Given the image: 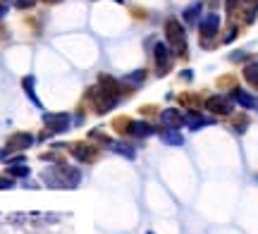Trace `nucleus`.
I'll use <instances>...</instances> for the list:
<instances>
[{"mask_svg": "<svg viewBox=\"0 0 258 234\" xmlns=\"http://www.w3.org/2000/svg\"><path fill=\"white\" fill-rule=\"evenodd\" d=\"M82 172L79 170H72V168H67V165H58L53 170L43 172V182L48 184V186H53V189H72L79 184V177Z\"/></svg>", "mask_w": 258, "mask_h": 234, "instance_id": "f257e3e1", "label": "nucleus"}, {"mask_svg": "<svg viewBox=\"0 0 258 234\" xmlns=\"http://www.w3.org/2000/svg\"><path fill=\"white\" fill-rule=\"evenodd\" d=\"M165 32H168V38H170L174 53H180V55L186 53V48H184V32H182V26H180V22L170 20L165 24Z\"/></svg>", "mask_w": 258, "mask_h": 234, "instance_id": "f03ea898", "label": "nucleus"}, {"mask_svg": "<svg viewBox=\"0 0 258 234\" xmlns=\"http://www.w3.org/2000/svg\"><path fill=\"white\" fill-rule=\"evenodd\" d=\"M70 150H72V156H74L76 160H82V162H94V160L98 158V150L88 144V141H82V144H72L70 146Z\"/></svg>", "mask_w": 258, "mask_h": 234, "instance_id": "7ed1b4c3", "label": "nucleus"}, {"mask_svg": "<svg viewBox=\"0 0 258 234\" xmlns=\"http://www.w3.org/2000/svg\"><path fill=\"white\" fill-rule=\"evenodd\" d=\"M34 144V136L32 134H14V136H10L8 138V146H5V150L8 153H14V150H24V148H29Z\"/></svg>", "mask_w": 258, "mask_h": 234, "instance_id": "20e7f679", "label": "nucleus"}, {"mask_svg": "<svg viewBox=\"0 0 258 234\" xmlns=\"http://www.w3.org/2000/svg\"><path fill=\"white\" fill-rule=\"evenodd\" d=\"M206 108H208L213 115H230V112H232V103L222 96L208 98V100H206Z\"/></svg>", "mask_w": 258, "mask_h": 234, "instance_id": "39448f33", "label": "nucleus"}, {"mask_svg": "<svg viewBox=\"0 0 258 234\" xmlns=\"http://www.w3.org/2000/svg\"><path fill=\"white\" fill-rule=\"evenodd\" d=\"M46 127L50 132H64L70 127V117L67 115H46Z\"/></svg>", "mask_w": 258, "mask_h": 234, "instance_id": "423d86ee", "label": "nucleus"}, {"mask_svg": "<svg viewBox=\"0 0 258 234\" xmlns=\"http://www.w3.org/2000/svg\"><path fill=\"white\" fill-rule=\"evenodd\" d=\"M184 124H189V129H201V127H206V124H213V120H210V117L198 115V112L194 110V112H186Z\"/></svg>", "mask_w": 258, "mask_h": 234, "instance_id": "0eeeda50", "label": "nucleus"}, {"mask_svg": "<svg viewBox=\"0 0 258 234\" xmlns=\"http://www.w3.org/2000/svg\"><path fill=\"white\" fill-rule=\"evenodd\" d=\"M162 122H165L168 127L177 129V127H182L184 124V117H182L180 110H165V112H162Z\"/></svg>", "mask_w": 258, "mask_h": 234, "instance_id": "6e6552de", "label": "nucleus"}, {"mask_svg": "<svg viewBox=\"0 0 258 234\" xmlns=\"http://www.w3.org/2000/svg\"><path fill=\"white\" fill-rule=\"evenodd\" d=\"M150 132H153V127H150L148 122H129V129L127 134H132V136H148Z\"/></svg>", "mask_w": 258, "mask_h": 234, "instance_id": "1a4fd4ad", "label": "nucleus"}, {"mask_svg": "<svg viewBox=\"0 0 258 234\" xmlns=\"http://www.w3.org/2000/svg\"><path fill=\"white\" fill-rule=\"evenodd\" d=\"M232 96L236 98V103H242L244 108H254V106H256L254 96H251V94H246V91H242V88H234V91H232Z\"/></svg>", "mask_w": 258, "mask_h": 234, "instance_id": "9d476101", "label": "nucleus"}, {"mask_svg": "<svg viewBox=\"0 0 258 234\" xmlns=\"http://www.w3.org/2000/svg\"><path fill=\"white\" fill-rule=\"evenodd\" d=\"M215 32H218V17L210 14V17L204 20V24H201V34H204V38H208V36H213Z\"/></svg>", "mask_w": 258, "mask_h": 234, "instance_id": "9b49d317", "label": "nucleus"}, {"mask_svg": "<svg viewBox=\"0 0 258 234\" xmlns=\"http://www.w3.org/2000/svg\"><path fill=\"white\" fill-rule=\"evenodd\" d=\"M232 127H234L236 134H242V132L248 127V117L246 115H236L234 120H232Z\"/></svg>", "mask_w": 258, "mask_h": 234, "instance_id": "f8f14e48", "label": "nucleus"}, {"mask_svg": "<svg viewBox=\"0 0 258 234\" xmlns=\"http://www.w3.org/2000/svg\"><path fill=\"white\" fill-rule=\"evenodd\" d=\"M162 141H165V144H172V146H182L184 144V138L180 136L177 132H165V134H162Z\"/></svg>", "mask_w": 258, "mask_h": 234, "instance_id": "ddd939ff", "label": "nucleus"}, {"mask_svg": "<svg viewBox=\"0 0 258 234\" xmlns=\"http://www.w3.org/2000/svg\"><path fill=\"white\" fill-rule=\"evenodd\" d=\"M244 76L248 79V84L258 86V64H248L246 70H244Z\"/></svg>", "mask_w": 258, "mask_h": 234, "instance_id": "4468645a", "label": "nucleus"}, {"mask_svg": "<svg viewBox=\"0 0 258 234\" xmlns=\"http://www.w3.org/2000/svg\"><path fill=\"white\" fill-rule=\"evenodd\" d=\"M110 148L118 150V153H122L124 158H134V148H132V146H127V144H110Z\"/></svg>", "mask_w": 258, "mask_h": 234, "instance_id": "2eb2a0df", "label": "nucleus"}, {"mask_svg": "<svg viewBox=\"0 0 258 234\" xmlns=\"http://www.w3.org/2000/svg\"><path fill=\"white\" fill-rule=\"evenodd\" d=\"M8 174H12V177H26V174H29V168H26V165H10V168H8Z\"/></svg>", "mask_w": 258, "mask_h": 234, "instance_id": "dca6fc26", "label": "nucleus"}, {"mask_svg": "<svg viewBox=\"0 0 258 234\" xmlns=\"http://www.w3.org/2000/svg\"><path fill=\"white\" fill-rule=\"evenodd\" d=\"M182 106L196 108V106H198V96H192V94H184V96H182Z\"/></svg>", "mask_w": 258, "mask_h": 234, "instance_id": "f3484780", "label": "nucleus"}, {"mask_svg": "<svg viewBox=\"0 0 258 234\" xmlns=\"http://www.w3.org/2000/svg\"><path fill=\"white\" fill-rule=\"evenodd\" d=\"M198 10H201V5H194V8H189V10L184 12V17H186L189 22L196 20V17H198Z\"/></svg>", "mask_w": 258, "mask_h": 234, "instance_id": "a211bd4d", "label": "nucleus"}, {"mask_svg": "<svg viewBox=\"0 0 258 234\" xmlns=\"http://www.w3.org/2000/svg\"><path fill=\"white\" fill-rule=\"evenodd\" d=\"M12 186H14V180H12V177H2V174H0V189H12Z\"/></svg>", "mask_w": 258, "mask_h": 234, "instance_id": "6ab92c4d", "label": "nucleus"}, {"mask_svg": "<svg viewBox=\"0 0 258 234\" xmlns=\"http://www.w3.org/2000/svg\"><path fill=\"white\" fill-rule=\"evenodd\" d=\"M0 158H2V150H0Z\"/></svg>", "mask_w": 258, "mask_h": 234, "instance_id": "aec40b11", "label": "nucleus"}, {"mask_svg": "<svg viewBox=\"0 0 258 234\" xmlns=\"http://www.w3.org/2000/svg\"><path fill=\"white\" fill-rule=\"evenodd\" d=\"M256 108H258V100H256Z\"/></svg>", "mask_w": 258, "mask_h": 234, "instance_id": "412c9836", "label": "nucleus"}, {"mask_svg": "<svg viewBox=\"0 0 258 234\" xmlns=\"http://www.w3.org/2000/svg\"><path fill=\"white\" fill-rule=\"evenodd\" d=\"M148 234H153V232H148Z\"/></svg>", "mask_w": 258, "mask_h": 234, "instance_id": "4be33fe9", "label": "nucleus"}]
</instances>
